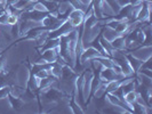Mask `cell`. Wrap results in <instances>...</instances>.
<instances>
[{
	"mask_svg": "<svg viewBox=\"0 0 152 114\" xmlns=\"http://www.w3.org/2000/svg\"><path fill=\"white\" fill-rule=\"evenodd\" d=\"M31 76V71L30 68H28L26 65H20V68L15 71V79H16V84L26 88L28 87V81L30 79Z\"/></svg>",
	"mask_w": 152,
	"mask_h": 114,
	"instance_id": "1",
	"label": "cell"
},
{
	"mask_svg": "<svg viewBox=\"0 0 152 114\" xmlns=\"http://www.w3.org/2000/svg\"><path fill=\"white\" fill-rule=\"evenodd\" d=\"M143 0H129V5L130 6H137L142 2Z\"/></svg>",
	"mask_w": 152,
	"mask_h": 114,
	"instance_id": "23",
	"label": "cell"
},
{
	"mask_svg": "<svg viewBox=\"0 0 152 114\" xmlns=\"http://www.w3.org/2000/svg\"><path fill=\"white\" fill-rule=\"evenodd\" d=\"M130 55L136 57L137 60L142 62H145L150 60L152 56V46L151 45H143L142 47H138L135 50L130 52Z\"/></svg>",
	"mask_w": 152,
	"mask_h": 114,
	"instance_id": "2",
	"label": "cell"
},
{
	"mask_svg": "<svg viewBox=\"0 0 152 114\" xmlns=\"http://www.w3.org/2000/svg\"><path fill=\"white\" fill-rule=\"evenodd\" d=\"M68 21L73 28H79L84 24L85 13L79 9H72L68 15Z\"/></svg>",
	"mask_w": 152,
	"mask_h": 114,
	"instance_id": "3",
	"label": "cell"
},
{
	"mask_svg": "<svg viewBox=\"0 0 152 114\" xmlns=\"http://www.w3.org/2000/svg\"><path fill=\"white\" fill-rule=\"evenodd\" d=\"M136 96H137L136 90L129 91V92H127V94H125V95H124V102H126L127 104H130V105H132L133 103H135Z\"/></svg>",
	"mask_w": 152,
	"mask_h": 114,
	"instance_id": "16",
	"label": "cell"
},
{
	"mask_svg": "<svg viewBox=\"0 0 152 114\" xmlns=\"http://www.w3.org/2000/svg\"><path fill=\"white\" fill-rule=\"evenodd\" d=\"M99 40L101 46H102V47H103V49L105 50L107 55L110 57V56H111V53H112V50H113V47H112V45H111V42H110V41H107V40H105L103 37H101V34L99 36Z\"/></svg>",
	"mask_w": 152,
	"mask_h": 114,
	"instance_id": "14",
	"label": "cell"
},
{
	"mask_svg": "<svg viewBox=\"0 0 152 114\" xmlns=\"http://www.w3.org/2000/svg\"><path fill=\"white\" fill-rule=\"evenodd\" d=\"M117 1V4L119 5V7H125V6H127V5H129V0H115Z\"/></svg>",
	"mask_w": 152,
	"mask_h": 114,
	"instance_id": "22",
	"label": "cell"
},
{
	"mask_svg": "<svg viewBox=\"0 0 152 114\" xmlns=\"http://www.w3.org/2000/svg\"><path fill=\"white\" fill-rule=\"evenodd\" d=\"M18 21H20V16L14 15V14H9L7 17V23H6V24L9 25V26H13V25L17 24Z\"/></svg>",
	"mask_w": 152,
	"mask_h": 114,
	"instance_id": "20",
	"label": "cell"
},
{
	"mask_svg": "<svg viewBox=\"0 0 152 114\" xmlns=\"http://www.w3.org/2000/svg\"><path fill=\"white\" fill-rule=\"evenodd\" d=\"M119 34L115 32L114 29H111V28H109V26H104V29L101 31V37H103V38L107 40V41H112L114 38H117Z\"/></svg>",
	"mask_w": 152,
	"mask_h": 114,
	"instance_id": "8",
	"label": "cell"
},
{
	"mask_svg": "<svg viewBox=\"0 0 152 114\" xmlns=\"http://www.w3.org/2000/svg\"><path fill=\"white\" fill-rule=\"evenodd\" d=\"M105 82H103L102 80H101V84L99 86L94 90L93 92V96H94V98L95 99H99L102 98L103 96H105V94H107V90H105Z\"/></svg>",
	"mask_w": 152,
	"mask_h": 114,
	"instance_id": "13",
	"label": "cell"
},
{
	"mask_svg": "<svg viewBox=\"0 0 152 114\" xmlns=\"http://www.w3.org/2000/svg\"><path fill=\"white\" fill-rule=\"evenodd\" d=\"M32 9H34V10H37V12H41V13H48L47 8L45 7V5L42 4V1H41V0L36 1V2L33 4V7H32Z\"/></svg>",
	"mask_w": 152,
	"mask_h": 114,
	"instance_id": "19",
	"label": "cell"
},
{
	"mask_svg": "<svg viewBox=\"0 0 152 114\" xmlns=\"http://www.w3.org/2000/svg\"><path fill=\"white\" fill-rule=\"evenodd\" d=\"M137 82L140 84H142V86H144L145 88H149V89H151L152 87V78L151 76H145V74H142L141 72H136V79Z\"/></svg>",
	"mask_w": 152,
	"mask_h": 114,
	"instance_id": "6",
	"label": "cell"
},
{
	"mask_svg": "<svg viewBox=\"0 0 152 114\" xmlns=\"http://www.w3.org/2000/svg\"><path fill=\"white\" fill-rule=\"evenodd\" d=\"M10 94V84H4L0 87V98H5L8 97Z\"/></svg>",
	"mask_w": 152,
	"mask_h": 114,
	"instance_id": "18",
	"label": "cell"
},
{
	"mask_svg": "<svg viewBox=\"0 0 152 114\" xmlns=\"http://www.w3.org/2000/svg\"><path fill=\"white\" fill-rule=\"evenodd\" d=\"M34 76L39 79H45L49 76V70H39L37 73H34Z\"/></svg>",
	"mask_w": 152,
	"mask_h": 114,
	"instance_id": "21",
	"label": "cell"
},
{
	"mask_svg": "<svg viewBox=\"0 0 152 114\" xmlns=\"http://www.w3.org/2000/svg\"><path fill=\"white\" fill-rule=\"evenodd\" d=\"M83 5H85V6H87V7H89L91 5V2H93V0H79Z\"/></svg>",
	"mask_w": 152,
	"mask_h": 114,
	"instance_id": "24",
	"label": "cell"
},
{
	"mask_svg": "<svg viewBox=\"0 0 152 114\" xmlns=\"http://www.w3.org/2000/svg\"><path fill=\"white\" fill-rule=\"evenodd\" d=\"M115 62L119 64V66H120V68H121L122 74H124L125 76H132L133 74H134V71H133V68H132V66H130L129 62L127 61L126 55H125L122 58H120V60H117Z\"/></svg>",
	"mask_w": 152,
	"mask_h": 114,
	"instance_id": "5",
	"label": "cell"
},
{
	"mask_svg": "<svg viewBox=\"0 0 152 114\" xmlns=\"http://www.w3.org/2000/svg\"><path fill=\"white\" fill-rule=\"evenodd\" d=\"M126 57H127V61L129 62L130 66H132V68H133L134 73L138 72V70L142 68V65H143V62L140 61V60H137L136 57H134V56L130 55L129 53L126 54Z\"/></svg>",
	"mask_w": 152,
	"mask_h": 114,
	"instance_id": "9",
	"label": "cell"
},
{
	"mask_svg": "<svg viewBox=\"0 0 152 114\" xmlns=\"http://www.w3.org/2000/svg\"><path fill=\"white\" fill-rule=\"evenodd\" d=\"M15 111L13 106H12V103L8 97H5V98H0V113H8V112H13Z\"/></svg>",
	"mask_w": 152,
	"mask_h": 114,
	"instance_id": "11",
	"label": "cell"
},
{
	"mask_svg": "<svg viewBox=\"0 0 152 114\" xmlns=\"http://www.w3.org/2000/svg\"><path fill=\"white\" fill-rule=\"evenodd\" d=\"M62 68H63V65L60 64L58 62H54L50 64V68H49V74H52L53 76L60 79L62 76Z\"/></svg>",
	"mask_w": 152,
	"mask_h": 114,
	"instance_id": "10",
	"label": "cell"
},
{
	"mask_svg": "<svg viewBox=\"0 0 152 114\" xmlns=\"http://www.w3.org/2000/svg\"><path fill=\"white\" fill-rule=\"evenodd\" d=\"M111 45L115 50H125L126 49V37L118 36L111 41Z\"/></svg>",
	"mask_w": 152,
	"mask_h": 114,
	"instance_id": "7",
	"label": "cell"
},
{
	"mask_svg": "<svg viewBox=\"0 0 152 114\" xmlns=\"http://www.w3.org/2000/svg\"><path fill=\"white\" fill-rule=\"evenodd\" d=\"M55 1H57V2H58V1H61V0H55Z\"/></svg>",
	"mask_w": 152,
	"mask_h": 114,
	"instance_id": "25",
	"label": "cell"
},
{
	"mask_svg": "<svg viewBox=\"0 0 152 114\" xmlns=\"http://www.w3.org/2000/svg\"><path fill=\"white\" fill-rule=\"evenodd\" d=\"M26 88H24V87H21V86H18V84H12L10 86V94H9V96H12V97H14V98H21L22 97V95L24 94V91H25Z\"/></svg>",
	"mask_w": 152,
	"mask_h": 114,
	"instance_id": "12",
	"label": "cell"
},
{
	"mask_svg": "<svg viewBox=\"0 0 152 114\" xmlns=\"http://www.w3.org/2000/svg\"><path fill=\"white\" fill-rule=\"evenodd\" d=\"M41 1H42V4L45 5V7L47 8L48 13L57 12V10H56V9H57V5H58L57 1H55V0H41Z\"/></svg>",
	"mask_w": 152,
	"mask_h": 114,
	"instance_id": "15",
	"label": "cell"
},
{
	"mask_svg": "<svg viewBox=\"0 0 152 114\" xmlns=\"http://www.w3.org/2000/svg\"><path fill=\"white\" fill-rule=\"evenodd\" d=\"M58 56H60V48H58V46L55 47V48H52V49H45V50H42L40 53V57L46 63H49V64L56 62Z\"/></svg>",
	"mask_w": 152,
	"mask_h": 114,
	"instance_id": "4",
	"label": "cell"
},
{
	"mask_svg": "<svg viewBox=\"0 0 152 114\" xmlns=\"http://www.w3.org/2000/svg\"><path fill=\"white\" fill-rule=\"evenodd\" d=\"M119 87H120V82L118 80H112L105 84V90H107V92H112Z\"/></svg>",
	"mask_w": 152,
	"mask_h": 114,
	"instance_id": "17",
	"label": "cell"
}]
</instances>
